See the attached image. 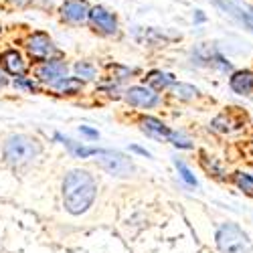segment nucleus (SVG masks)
<instances>
[{
	"instance_id": "f257e3e1",
	"label": "nucleus",
	"mask_w": 253,
	"mask_h": 253,
	"mask_svg": "<svg viewBox=\"0 0 253 253\" xmlns=\"http://www.w3.org/2000/svg\"><path fill=\"white\" fill-rule=\"evenodd\" d=\"M97 184L87 170H71L63 180V205L71 215H81L91 207Z\"/></svg>"
},
{
	"instance_id": "f03ea898",
	"label": "nucleus",
	"mask_w": 253,
	"mask_h": 253,
	"mask_svg": "<svg viewBox=\"0 0 253 253\" xmlns=\"http://www.w3.org/2000/svg\"><path fill=\"white\" fill-rule=\"evenodd\" d=\"M39 152H41V144L31 136L16 134L4 142V158L12 166H23L33 162L39 156Z\"/></svg>"
},
{
	"instance_id": "7ed1b4c3",
	"label": "nucleus",
	"mask_w": 253,
	"mask_h": 253,
	"mask_svg": "<svg viewBox=\"0 0 253 253\" xmlns=\"http://www.w3.org/2000/svg\"><path fill=\"white\" fill-rule=\"evenodd\" d=\"M217 247L221 253H251V245H249L247 235L233 223H225L219 227Z\"/></svg>"
},
{
	"instance_id": "20e7f679",
	"label": "nucleus",
	"mask_w": 253,
	"mask_h": 253,
	"mask_svg": "<svg viewBox=\"0 0 253 253\" xmlns=\"http://www.w3.org/2000/svg\"><path fill=\"white\" fill-rule=\"evenodd\" d=\"M101 158H97L99 166L103 168L105 172H110L112 176H130L134 172V164L128 156H124L120 152H114V150H101L99 152Z\"/></svg>"
},
{
	"instance_id": "39448f33",
	"label": "nucleus",
	"mask_w": 253,
	"mask_h": 253,
	"mask_svg": "<svg viewBox=\"0 0 253 253\" xmlns=\"http://www.w3.org/2000/svg\"><path fill=\"white\" fill-rule=\"evenodd\" d=\"M27 51L35 61H53V57L59 55L53 41L45 33H35L27 43Z\"/></svg>"
},
{
	"instance_id": "423d86ee",
	"label": "nucleus",
	"mask_w": 253,
	"mask_h": 253,
	"mask_svg": "<svg viewBox=\"0 0 253 253\" xmlns=\"http://www.w3.org/2000/svg\"><path fill=\"white\" fill-rule=\"evenodd\" d=\"M89 20H91V27L103 35H114L118 31V20L116 16L105 10L103 6H95L89 10Z\"/></svg>"
},
{
	"instance_id": "0eeeda50",
	"label": "nucleus",
	"mask_w": 253,
	"mask_h": 253,
	"mask_svg": "<svg viewBox=\"0 0 253 253\" xmlns=\"http://www.w3.org/2000/svg\"><path fill=\"white\" fill-rule=\"evenodd\" d=\"M61 14L65 20H69V23L79 25L89 18V6L85 0H67V2L61 6Z\"/></svg>"
},
{
	"instance_id": "6e6552de",
	"label": "nucleus",
	"mask_w": 253,
	"mask_h": 253,
	"mask_svg": "<svg viewBox=\"0 0 253 253\" xmlns=\"http://www.w3.org/2000/svg\"><path fill=\"white\" fill-rule=\"evenodd\" d=\"M37 77L45 83H57L59 79L67 77V65L65 61H45L41 67H37Z\"/></svg>"
},
{
	"instance_id": "1a4fd4ad",
	"label": "nucleus",
	"mask_w": 253,
	"mask_h": 253,
	"mask_svg": "<svg viewBox=\"0 0 253 253\" xmlns=\"http://www.w3.org/2000/svg\"><path fill=\"white\" fill-rule=\"evenodd\" d=\"M126 99H128L130 105H136V108H152V105L158 103V95L146 87H130L126 91Z\"/></svg>"
},
{
	"instance_id": "9d476101",
	"label": "nucleus",
	"mask_w": 253,
	"mask_h": 253,
	"mask_svg": "<svg viewBox=\"0 0 253 253\" xmlns=\"http://www.w3.org/2000/svg\"><path fill=\"white\" fill-rule=\"evenodd\" d=\"M229 85L239 95H251L253 93V71H237V73H233Z\"/></svg>"
},
{
	"instance_id": "9b49d317",
	"label": "nucleus",
	"mask_w": 253,
	"mask_h": 253,
	"mask_svg": "<svg viewBox=\"0 0 253 253\" xmlns=\"http://www.w3.org/2000/svg\"><path fill=\"white\" fill-rule=\"evenodd\" d=\"M142 130H144L146 134H148V136H154V138H158V140H170V138H172V134H174V132L168 130L160 120L150 118V116L142 118Z\"/></svg>"
},
{
	"instance_id": "f8f14e48",
	"label": "nucleus",
	"mask_w": 253,
	"mask_h": 253,
	"mask_svg": "<svg viewBox=\"0 0 253 253\" xmlns=\"http://www.w3.org/2000/svg\"><path fill=\"white\" fill-rule=\"evenodd\" d=\"M2 65H4V69L10 73V75H23L25 71H27V65H25V61H23V57H20V53H16V51H6V53H2Z\"/></svg>"
},
{
	"instance_id": "ddd939ff",
	"label": "nucleus",
	"mask_w": 253,
	"mask_h": 253,
	"mask_svg": "<svg viewBox=\"0 0 253 253\" xmlns=\"http://www.w3.org/2000/svg\"><path fill=\"white\" fill-rule=\"evenodd\" d=\"M146 83H148L150 87H154L156 91H160V89H166L168 85H172L174 79H172V75H168V73L152 71V73L146 75Z\"/></svg>"
},
{
	"instance_id": "4468645a",
	"label": "nucleus",
	"mask_w": 253,
	"mask_h": 253,
	"mask_svg": "<svg viewBox=\"0 0 253 253\" xmlns=\"http://www.w3.org/2000/svg\"><path fill=\"white\" fill-rule=\"evenodd\" d=\"M53 87L59 89V91H63V93H69L71 95V93H79L81 91L83 83H81V79H75V77H63L57 83H53Z\"/></svg>"
},
{
	"instance_id": "2eb2a0df",
	"label": "nucleus",
	"mask_w": 253,
	"mask_h": 253,
	"mask_svg": "<svg viewBox=\"0 0 253 253\" xmlns=\"http://www.w3.org/2000/svg\"><path fill=\"white\" fill-rule=\"evenodd\" d=\"M233 180H235V184L239 186V191H243L247 197H253V176H251V174L235 172Z\"/></svg>"
},
{
	"instance_id": "dca6fc26",
	"label": "nucleus",
	"mask_w": 253,
	"mask_h": 253,
	"mask_svg": "<svg viewBox=\"0 0 253 253\" xmlns=\"http://www.w3.org/2000/svg\"><path fill=\"white\" fill-rule=\"evenodd\" d=\"M172 93H174V97H178V99H195L199 91H197V87L186 85V83H174Z\"/></svg>"
},
{
	"instance_id": "f3484780",
	"label": "nucleus",
	"mask_w": 253,
	"mask_h": 253,
	"mask_svg": "<svg viewBox=\"0 0 253 253\" xmlns=\"http://www.w3.org/2000/svg\"><path fill=\"white\" fill-rule=\"evenodd\" d=\"M211 126H213V130L227 134V132L233 130V120L227 118V114H221V116H217V118L213 120V124H211Z\"/></svg>"
},
{
	"instance_id": "a211bd4d",
	"label": "nucleus",
	"mask_w": 253,
	"mask_h": 253,
	"mask_svg": "<svg viewBox=\"0 0 253 253\" xmlns=\"http://www.w3.org/2000/svg\"><path fill=\"white\" fill-rule=\"evenodd\" d=\"M75 73H77V77H83V79H93L95 77V67L87 61H79L75 65Z\"/></svg>"
},
{
	"instance_id": "6ab92c4d",
	"label": "nucleus",
	"mask_w": 253,
	"mask_h": 253,
	"mask_svg": "<svg viewBox=\"0 0 253 253\" xmlns=\"http://www.w3.org/2000/svg\"><path fill=\"white\" fill-rule=\"evenodd\" d=\"M176 164V168H178V174H180V178L188 184V186H197L199 182H197V178H195V174L191 172V170H188V168L184 166V162H180V160H176L174 162Z\"/></svg>"
},
{
	"instance_id": "aec40b11",
	"label": "nucleus",
	"mask_w": 253,
	"mask_h": 253,
	"mask_svg": "<svg viewBox=\"0 0 253 253\" xmlns=\"http://www.w3.org/2000/svg\"><path fill=\"white\" fill-rule=\"evenodd\" d=\"M14 85H18V87H27V89H31V91H37V85L33 81H27V79H16L14 81Z\"/></svg>"
},
{
	"instance_id": "412c9836",
	"label": "nucleus",
	"mask_w": 253,
	"mask_h": 253,
	"mask_svg": "<svg viewBox=\"0 0 253 253\" xmlns=\"http://www.w3.org/2000/svg\"><path fill=\"white\" fill-rule=\"evenodd\" d=\"M81 134H85V136H89V138H97V136H99V134H97V130L87 128V126H81Z\"/></svg>"
},
{
	"instance_id": "4be33fe9",
	"label": "nucleus",
	"mask_w": 253,
	"mask_h": 253,
	"mask_svg": "<svg viewBox=\"0 0 253 253\" xmlns=\"http://www.w3.org/2000/svg\"><path fill=\"white\" fill-rule=\"evenodd\" d=\"M130 150H132V152H138V154H142V156H146V158H150V152L144 150V148H140V146H130Z\"/></svg>"
}]
</instances>
